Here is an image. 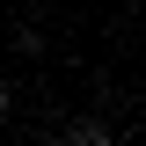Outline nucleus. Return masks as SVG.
Returning <instances> with one entry per match:
<instances>
[{
    "label": "nucleus",
    "mask_w": 146,
    "mask_h": 146,
    "mask_svg": "<svg viewBox=\"0 0 146 146\" xmlns=\"http://www.w3.org/2000/svg\"><path fill=\"white\" fill-rule=\"evenodd\" d=\"M58 146H117V131H110L102 117H73V124H66V139H58Z\"/></svg>",
    "instance_id": "obj_1"
},
{
    "label": "nucleus",
    "mask_w": 146,
    "mask_h": 146,
    "mask_svg": "<svg viewBox=\"0 0 146 146\" xmlns=\"http://www.w3.org/2000/svg\"><path fill=\"white\" fill-rule=\"evenodd\" d=\"M0 110H15V88H7V80H0Z\"/></svg>",
    "instance_id": "obj_2"
}]
</instances>
